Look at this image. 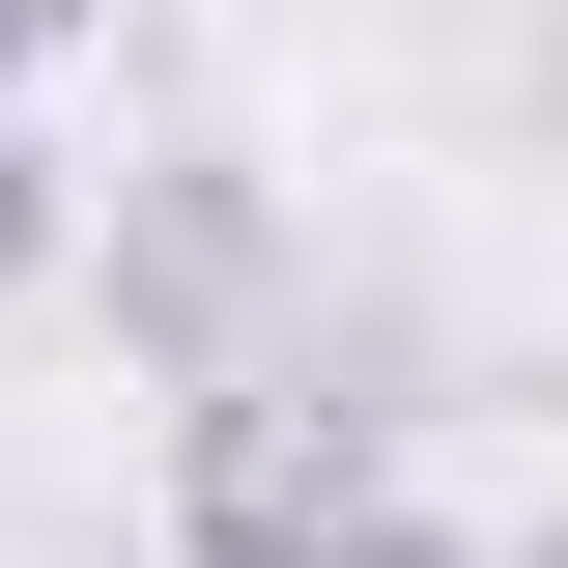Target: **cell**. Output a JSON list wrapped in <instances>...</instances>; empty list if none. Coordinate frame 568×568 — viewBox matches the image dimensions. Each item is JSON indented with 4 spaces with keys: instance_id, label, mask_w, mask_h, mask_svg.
I'll return each instance as SVG.
<instances>
[{
    "instance_id": "obj_1",
    "label": "cell",
    "mask_w": 568,
    "mask_h": 568,
    "mask_svg": "<svg viewBox=\"0 0 568 568\" xmlns=\"http://www.w3.org/2000/svg\"><path fill=\"white\" fill-rule=\"evenodd\" d=\"M171 540L200 568H455L426 484H398V426H369L342 369H284V342L171 398Z\"/></svg>"
},
{
    "instance_id": "obj_2",
    "label": "cell",
    "mask_w": 568,
    "mask_h": 568,
    "mask_svg": "<svg viewBox=\"0 0 568 568\" xmlns=\"http://www.w3.org/2000/svg\"><path fill=\"white\" fill-rule=\"evenodd\" d=\"M256 284H284V200L256 171H142V227H114V313L171 369H256Z\"/></svg>"
},
{
    "instance_id": "obj_3",
    "label": "cell",
    "mask_w": 568,
    "mask_h": 568,
    "mask_svg": "<svg viewBox=\"0 0 568 568\" xmlns=\"http://www.w3.org/2000/svg\"><path fill=\"white\" fill-rule=\"evenodd\" d=\"M58 256H85V200H58V142H0V313H29Z\"/></svg>"
},
{
    "instance_id": "obj_4",
    "label": "cell",
    "mask_w": 568,
    "mask_h": 568,
    "mask_svg": "<svg viewBox=\"0 0 568 568\" xmlns=\"http://www.w3.org/2000/svg\"><path fill=\"white\" fill-rule=\"evenodd\" d=\"M29 58H85V0H0V85H29Z\"/></svg>"
}]
</instances>
